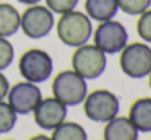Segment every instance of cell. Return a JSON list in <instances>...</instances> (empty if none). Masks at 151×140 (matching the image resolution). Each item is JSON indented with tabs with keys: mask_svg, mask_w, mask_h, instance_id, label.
<instances>
[{
	"mask_svg": "<svg viewBox=\"0 0 151 140\" xmlns=\"http://www.w3.org/2000/svg\"><path fill=\"white\" fill-rule=\"evenodd\" d=\"M18 70L23 80L39 85L49 80L50 75L54 73V60L47 51L31 47L20 55Z\"/></svg>",
	"mask_w": 151,
	"mask_h": 140,
	"instance_id": "5",
	"label": "cell"
},
{
	"mask_svg": "<svg viewBox=\"0 0 151 140\" xmlns=\"http://www.w3.org/2000/svg\"><path fill=\"white\" fill-rule=\"evenodd\" d=\"M107 68V55L94 44H83L75 47L72 54V70L85 80H96Z\"/></svg>",
	"mask_w": 151,
	"mask_h": 140,
	"instance_id": "6",
	"label": "cell"
},
{
	"mask_svg": "<svg viewBox=\"0 0 151 140\" xmlns=\"http://www.w3.org/2000/svg\"><path fill=\"white\" fill-rule=\"evenodd\" d=\"M55 26V13L50 12L46 5L36 3L28 5L21 13L20 29L31 39H42Z\"/></svg>",
	"mask_w": 151,
	"mask_h": 140,
	"instance_id": "8",
	"label": "cell"
},
{
	"mask_svg": "<svg viewBox=\"0 0 151 140\" xmlns=\"http://www.w3.org/2000/svg\"><path fill=\"white\" fill-rule=\"evenodd\" d=\"M85 13L91 21H107L119 13L117 0H85Z\"/></svg>",
	"mask_w": 151,
	"mask_h": 140,
	"instance_id": "13",
	"label": "cell"
},
{
	"mask_svg": "<svg viewBox=\"0 0 151 140\" xmlns=\"http://www.w3.org/2000/svg\"><path fill=\"white\" fill-rule=\"evenodd\" d=\"M17 2H20V3H23V5H36V3H41L42 0H17Z\"/></svg>",
	"mask_w": 151,
	"mask_h": 140,
	"instance_id": "23",
	"label": "cell"
},
{
	"mask_svg": "<svg viewBox=\"0 0 151 140\" xmlns=\"http://www.w3.org/2000/svg\"><path fill=\"white\" fill-rule=\"evenodd\" d=\"M28 140H52L50 139V135H44V133H37V135H33L31 139Z\"/></svg>",
	"mask_w": 151,
	"mask_h": 140,
	"instance_id": "22",
	"label": "cell"
},
{
	"mask_svg": "<svg viewBox=\"0 0 151 140\" xmlns=\"http://www.w3.org/2000/svg\"><path fill=\"white\" fill-rule=\"evenodd\" d=\"M80 0H44V5L50 10V12L62 15V13L72 12L78 7Z\"/></svg>",
	"mask_w": 151,
	"mask_h": 140,
	"instance_id": "20",
	"label": "cell"
},
{
	"mask_svg": "<svg viewBox=\"0 0 151 140\" xmlns=\"http://www.w3.org/2000/svg\"><path fill=\"white\" fill-rule=\"evenodd\" d=\"M52 140H88L85 127L73 120H63L50 133Z\"/></svg>",
	"mask_w": 151,
	"mask_h": 140,
	"instance_id": "15",
	"label": "cell"
},
{
	"mask_svg": "<svg viewBox=\"0 0 151 140\" xmlns=\"http://www.w3.org/2000/svg\"><path fill=\"white\" fill-rule=\"evenodd\" d=\"M137 33L141 38V41L151 44V8H148L146 12H143L138 16L137 21Z\"/></svg>",
	"mask_w": 151,
	"mask_h": 140,
	"instance_id": "18",
	"label": "cell"
},
{
	"mask_svg": "<svg viewBox=\"0 0 151 140\" xmlns=\"http://www.w3.org/2000/svg\"><path fill=\"white\" fill-rule=\"evenodd\" d=\"M7 140H13V139H7Z\"/></svg>",
	"mask_w": 151,
	"mask_h": 140,
	"instance_id": "25",
	"label": "cell"
},
{
	"mask_svg": "<svg viewBox=\"0 0 151 140\" xmlns=\"http://www.w3.org/2000/svg\"><path fill=\"white\" fill-rule=\"evenodd\" d=\"M18 120V114L12 109V106L7 101H0V135L8 133L15 129Z\"/></svg>",
	"mask_w": 151,
	"mask_h": 140,
	"instance_id": "16",
	"label": "cell"
},
{
	"mask_svg": "<svg viewBox=\"0 0 151 140\" xmlns=\"http://www.w3.org/2000/svg\"><path fill=\"white\" fill-rule=\"evenodd\" d=\"M15 60V47L8 38H0V72H4Z\"/></svg>",
	"mask_w": 151,
	"mask_h": 140,
	"instance_id": "19",
	"label": "cell"
},
{
	"mask_svg": "<svg viewBox=\"0 0 151 140\" xmlns=\"http://www.w3.org/2000/svg\"><path fill=\"white\" fill-rule=\"evenodd\" d=\"M57 38L67 47H80L83 44H88L93 38V21L85 12L81 10H72L59 15V20L55 21Z\"/></svg>",
	"mask_w": 151,
	"mask_h": 140,
	"instance_id": "1",
	"label": "cell"
},
{
	"mask_svg": "<svg viewBox=\"0 0 151 140\" xmlns=\"http://www.w3.org/2000/svg\"><path fill=\"white\" fill-rule=\"evenodd\" d=\"M128 119L140 133H151V98H138L128 109Z\"/></svg>",
	"mask_w": 151,
	"mask_h": 140,
	"instance_id": "12",
	"label": "cell"
},
{
	"mask_svg": "<svg viewBox=\"0 0 151 140\" xmlns=\"http://www.w3.org/2000/svg\"><path fill=\"white\" fill-rule=\"evenodd\" d=\"M148 85H150V90H151V73L148 75Z\"/></svg>",
	"mask_w": 151,
	"mask_h": 140,
	"instance_id": "24",
	"label": "cell"
},
{
	"mask_svg": "<svg viewBox=\"0 0 151 140\" xmlns=\"http://www.w3.org/2000/svg\"><path fill=\"white\" fill-rule=\"evenodd\" d=\"M42 99V91L36 83L31 81H18L13 86H10L7 94V103L18 116H26L34 111L37 103Z\"/></svg>",
	"mask_w": 151,
	"mask_h": 140,
	"instance_id": "9",
	"label": "cell"
},
{
	"mask_svg": "<svg viewBox=\"0 0 151 140\" xmlns=\"http://www.w3.org/2000/svg\"><path fill=\"white\" fill-rule=\"evenodd\" d=\"M67 114H68V107L54 96L42 98L33 111L36 125L49 132H52L57 125L67 120Z\"/></svg>",
	"mask_w": 151,
	"mask_h": 140,
	"instance_id": "10",
	"label": "cell"
},
{
	"mask_svg": "<svg viewBox=\"0 0 151 140\" xmlns=\"http://www.w3.org/2000/svg\"><path fill=\"white\" fill-rule=\"evenodd\" d=\"M83 112L89 120L106 124L120 112V99L115 93L106 88H99L86 94L83 101Z\"/></svg>",
	"mask_w": 151,
	"mask_h": 140,
	"instance_id": "4",
	"label": "cell"
},
{
	"mask_svg": "<svg viewBox=\"0 0 151 140\" xmlns=\"http://www.w3.org/2000/svg\"><path fill=\"white\" fill-rule=\"evenodd\" d=\"M119 12L130 16H140L143 12L151 8V0H117Z\"/></svg>",
	"mask_w": 151,
	"mask_h": 140,
	"instance_id": "17",
	"label": "cell"
},
{
	"mask_svg": "<svg viewBox=\"0 0 151 140\" xmlns=\"http://www.w3.org/2000/svg\"><path fill=\"white\" fill-rule=\"evenodd\" d=\"M21 13L12 3L0 2V38H12L20 31Z\"/></svg>",
	"mask_w": 151,
	"mask_h": 140,
	"instance_id": "14",
	"label": "cell"
},
{
	"mask_svg": "<svg viewBox=\"0 0 151 140\" xmlns=\"http://www.w3.org/2000/svg\"><path fill=\"white\" fill-rule=\"evenodd\" d=\"M93 44L99 47L106 55L119 54L128 44V31L124 23L115 18L98 23L93 29Z\"/></svg>",
	"mask_w": 151,
	"mask_h": 140,
	"instance_id": "7",
	"label": "cell"
},
{
	"mask_svg": "<svg viewBox=\"0 0 151 140\" xmlns=\"http://www.w3.org/2000/svg\"><path fill=\"white\" fill-rule=\"evenodd\" d=\"M138 132L128 116H115L104 124L102 140H138Z\"/></svg>",
	"mask_w": 151,
	"mask_h": 140,
	"instance_id": "11",
	"label": "cell"
},
{
	"mask_svg": "<svg viewBox=\"0 0 151 140\" xmlns=\"http://www.w3.org/2000/svg\"><path fill=\"white\" fill-rule=\"evenodd\" d=\"M86 94H88V80H85L75 70L67 68L54 77L52 96L57 98L60 103H63L67 107L81 104Z\"/></svg>",
	"mask_w": 151,
	"mask_h": 140,
	"instance_id": "2",
	"label": "cell"
},
{
	"mask_svg": "<svg viewBox=\"0 0 151 140\" xmlns=\"http://www.w3.org/2000/svg\"><path fill=\"white\" fill-rule=\"evenodd\" d=\"M8 90H10V81L5 77L4 72H0V101H4L8 94Z\"/></svg>",
	"mask_w": 151,
	"mask_h": 140,
	"instance_id": "21",
	"label": "cell"
},
{
	"mask_svg": "<svg viewBox=\"0 0 151 140\" xmlns=\"http://www.w3.org/2000/svg\"><path fill=\"white\" fill-rule=\"evenodd\" d=\"M119 65L122 73L128 78H148L151 73V46L143 41L128 42L119 52Z\"/></svg>",
	"mask_w": 151,
	"mask_h": 140,
	"instance_id": "3",
	"label": "cell"
}]
</instances>
